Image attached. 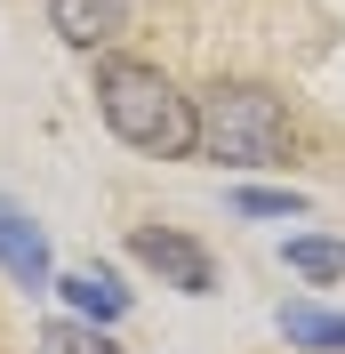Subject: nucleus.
I'll return each mask as SVG.
<instances>
[{
    "label": "nucleus",
    "mask_w": 345,
    "mask_h": 354,
    "mask_svg": "<svg viewBox=\"0 0 345 354\" xmlns=\"http://www.w3.org/2000/svg\"><path fill=\"white\" fill-rule=\"evenodd\" d=\"M48 290H57V298L72 306V322H97V330H112V322L129 314V290L112 282L105 266H72V274H57Z\"/></svg>",
    "instance_id": "5"
},
{
    "label": "nucleus",
    "mask_w": 345,
    "mask_h": 354,
    "mask_svg": "<svg viewBox=\"0 0 345 354\" xmlns=\"http://www.w3.org/2000/svg\"><path fill=\"white\" fill-rule=\"evenodd\" d=\"M129 250H137V266H152V274H161L169 290H185V298H209V290H217L209 250H201L193 234H177V225H137Z\"/></svg>",
    "instance_id": "3"
},
{
    "label": "nucleus",
    "mask_w": 345,
    "mask_h": 354,
    "mask_svg": "<svg viewBox=\"0 0 345 354\" xmlns=\"http://www.w3.org/2000/svg\"><path fill=\"white\" fill-rule=\"evenodd\" d=\"M193 153L217 169H289L297 153L289 97L265 81H209L193 97Z\"/></svg>",
    "instance_id": "1"
},
{
    "label": "nucleus",
    "mask_w": 345,
    "mask_h": 354,
    "mask_svg": "<svg viewBox=\"0 0 345 354\" xmlns=\"http://www.w3.org/2000/svg\"><path fill=\"white\" fill-rule=\"evenodd\" d=\"M273 330L289 338L297 354H345V314L313 306V298H289V306L273 314Z\"/></svg>",
    "instance_id": "7"
},
{
    "label": "nucleus",
    "mask_w": 345,
    "mask_h": 354,
    "mask_svg": "<svg viewBox=\"0 0 345 354\" xmlns=\"http://www.w3.org/2000/svg\"><path fill=\"white\" fill-rule=\"evenodd\" d=\"M129 17H137V0H48V32L81 57H105L129 32Z\"/></svg>",
    "instance_id": "4"
},
{
    "label": "nucleus",
    "mask_w": 345,
    "mask_h": 354,
    "mask_svg": "<svg viewBox=\"0 0 345 354\" xmlns=\"http://www.w3.org/2000/svg\"><path fill=\"white\" fill-rule=\"evenodd\" d=\"M281 266L305 274V282H337L345 274V242L337 234H289V242H281Z\"/></svg>",
    "instance_id": "8"
},
{
    "label": "nucleus",
    "mask_w": 345,
    "mask_h": 354,
    "mask_svg": "<svg viewBox=\"0 0 345 354\" xmlns=\"http://www.w3.org/2000/svg\"><path fill=\"white\" fill-rule=\"evenodd\" d=\"M32 354H121V338L97 330V322H41V338H32Z\"/></svg>",
    "instance_id": "9"
},
{
    "label": "nucleus",
    "mask_w": 345,
    "mask_h": 354,
    "mask_svg": "<svg viewBox=\"0 0 345 354\" xmlns=\"http://www.w3.org/2000/svg\"><path fill=\"white\" fill-rule=\"evenodd\" d=\"M233 209H241V218H305V194H297V185H241Z\"/></svg>",
    "instance_id": "10"
},
{
    "label": "nucleus",
    "mask_w": 345,
    "mask_h": 354,
    "mask_svg": "<svg viewBox=\"0 0 345 354\" xmlns=\"http://www.w3.org/2000/svg\"><path fill=\"white\" fill-rule=\"evenodd\" d=\"M0 266H8V282H17V290H32V298L57 282V266H48V242H41V225L24 218V209H0Z\"/></svg>",
    "instance_id": "6"
},
{
    "label": "nucleus",
    "mask_w": 345,
    "mask_h": 354,
    "mask_svg": "<svg viewBox=\"0 0 345 354\" xmlns=\"http://www.w3.org/2000/svg\"><path fill=\"white\" fill-rule=\"evenodd\" d=\"M97 113L145 161H193V97L145 57H97Z\"/></svg>",
    "instance_id": "2"
}]
</instances>
